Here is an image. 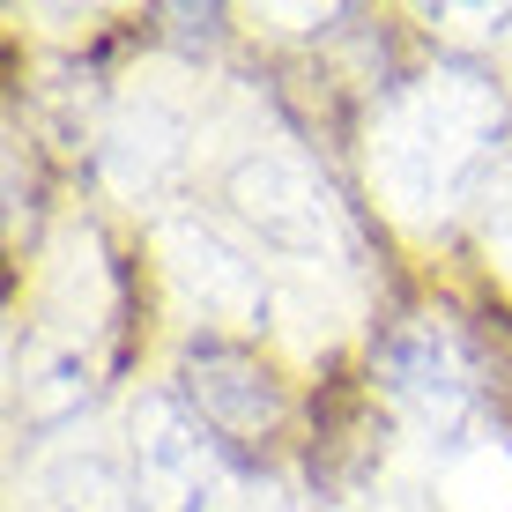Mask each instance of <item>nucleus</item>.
<instances>
[{"instance_id":"f257e3e1","label":"nucleus","mask_w":512,"mask_h":512,"mask_svg":"<svg viewBox=\"0 0 512 512\" xmlns=\"http://www.w3.org/2000/svg\"><path fill=\"white\" fill-rule=\"evenodd\" d=\"M505 127V104L483 75L438 67L416 75L386 97V112L372 119V179L394 201V216L431 223L475 186V171L490 164Z\"/></svg>"},{"instance_id":"f03ea898","label":"nucleus","mask_w":512,"mask_h":512,"mask_svg":"<svg viewBox=\"0 0 512 512\" xmlns=\"http://www.w3.org/2000/svg\"><path fill=\"white\" fill-rule=\"evenodd\" d=\"M127 468H134V490L149 512H223V498H231V475H223L208 423L171 409V401H141L134 409Z\"/></svg>"},{"instance_id":"7ed1b4c3","label":"nucleus","mask_w":512,"mask_h":512,"mask_svg":"<svg viewBox=\"0 0 512 512\" xmlns=\"http://www.w3.org/2000/svg\"><path fill=\"white\" fill-rule=\"evenodd\" d=\"M231 201H238V216L260 231V245H275V253H305L312 260V253L334 245V201H327V186L312 179V164L290 156V149L238 156Z\"/></svg>"},{"instance_id":"20e7f679","label":"nucleus","mask_w":512,"mask_h":512,"mask_svg":"<svg viewBox=\"0 0 512 512\" xmlns=\"http://www.w3.org/2000/svg\"><path fill=\"white\" fill-rule=\"evenodd\" d=\"M386 386H394V401L423 431L453 438L468 423V401H475V357L438 320H416V327H401L394 342H386Z\"/></svg>"},{"instance_id":"39448f33","label":"nucleus","mask_w":512,"mask_h":512,"mask_svg":"<svg viewBox=\"0 0 512 512\" xmlns=\"http://www.w3.org/2000/svg\"><path fill=\"white\" fill-rule=\"evenodd\" d=\"M186 394H193V416H201L208 431H223V438L275 431V416H282L275 379L231 342H201L186 357Z\"/></svg>"},{"instance_id":"423d86ee","label":"nucleus","mask_w":512,"mask_h":512,"mask_svg":"<svg viewBox=\"0 0 512 512\" xmlns=\"http://www.w3.org/2000/svg\"><path fill=\"white\" fill-rule=\"evenodd\" d=\"M164 268L171 282L186 290V305H201V320H231L245 327L260 312V275L253 260H238L231 245L216 231H201V223H179V231L164 238Z\"/></svg>"},{"instance_id":"0eeeda50","label":"nucleus","mask_w":512,"mask_h":512,"mask_svg":"<svg viewBox=\"0 0 512 512\" xmlns=\"http://www.w3.org/2000/svg\"><path fill=\"white\" fill-rule=\"evenodd\" d=\"M45 490H52V505H60V512H119V498H141L134 483H119V475H112V461H104L97 446L67 453V461L45 475Z\"/></svg>"},{"instance_id":"6e6552de","label":"nucleus","mask_w":512,"mask_h":512,"mask_svg":"<svg viewBox=\"0 0 512 512\" xmlns=\"http://www.w3.org/2000/svg\"><path fill=\"white\" fill-rule=\"evenodd\" d=\"M453 498H461V512H512V468L498 453H468L453 475Z\"/></svg>"}]
</instances>
